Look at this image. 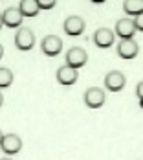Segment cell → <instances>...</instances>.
<instances>
[{
	"label": "cell",
	"instance_id": "3",
	"mask_svg": "<svg viewBox=\"0 0 143 160\" xmlns=\"http://www.w3.org/2000/svg\"><path fill=\"white\" fill-rule=\"evenodd\" d=\"M0 147H2V153L4 155H17L20 149H22V140L18 134H2L0 138Z\"/></svg>",
	"mask_w": 143,
	"mask_h": 160
},
{
	"label": "cell",
	"instance_id": "19",
	"mask_svg": "<svg viewBox=\"0 0 143 160\" xmlns=\"http://www.w3.org/2000/svg\"><path fill=\"white\" fill-rule=\"evenodd\" d=\"M2 160H9V158H2Z\"/></svg>",
	"mask_w": 143,
	"mask_h": 160
},
{
	"label": "cell",
	"instance_id": "13",
	"mask_svg": "<svg viewBox=\"0 0 143 160\" xmlns=\"http://www.w3.org/2000/svg\"><path fill=\"white\" fill-rule=\"evenodd\" d=\"M18 8H20V11H22V15L24 17H35L39 13V0H20V4H18Z\"/></svg>",
	"mask_w": 143,
	"mask_h": 160
},
{
	"label": "cell",
	"instance_id": "1",
	"mask_svg": "<svg viewBox=\"0 0 143 160\" xmlns=\"http://www.w3.org/2000/svg\"><path fill=\"white\" fill-rule=\"evenodd\" d=\"M136 32H138V28H136V20H132V18H128V17L119 18V20L116 22V28H114V33H116L117 37H121V41L132 39Z\"/></svg>",
	"mask_w": 143,
	"mask_h": 160
},
{
	"label": "cell",
	"instance_id": "18",
	"mask_svg": "<svg viewBox=\"0 0 143 160\" xmlns=\"http://www.w3.org/2000/svg\"><path fill=\"white\" fill-rule=\"evenodd\" d=\"M134 20H136V28H138V32H143V13L140 17H136Z\"/></svg>",
	"mask_w": 143,
	"mask_h": 160
},
{
	"label": "cell",
	"instance_id": "7",
	"mask_svg": "<svg viewBox=\"0 0 143 160\" xmlns=\"http://www.w3.org/2000/svg\"><path fill=\"white\" fill-rule=\"evenodd\" d=\"M125 83H127L125 74L119 72V70H112V72H108V74L105 76V87H107V90H110V92H119V90H123Z\"/></svg>",
	"mask_w": 143,
	"mask_h": 160
},
{
	"label": "cell",
	"instance_id": "10",
	"mask_svg": "<svg viewBox=\"0 0 143 160\" xmlns=\"http://www.w3.org/2000/svg\"><path fill=\"white\" fill-rule=\"evenodd\" d=\"M116 41V33L108 28H99L94 33V44L97 48H110Z\"/></svg>",
	"mask_w": 143,
	"mask_h": 160
},
{
	"label": "cell",
	"instance_id": "9",
	"mask_svg": "<svg viewBox=\"0 0 143 160\" xmlns=\"http://www.w3.org/2000/svg\"><path fill=\"white\" fill-rule=\"evenodd\" d=\"M63 28H64V33H66V35H70V37H79V35H83L86 24H84V20H83L81 17L72 15L64 20Z\"/></svg>",
	"mask_w": 143,
	"mask_h": 160
},
{
	"label": "cell",
	"instance_id": "5",
	"mask_svg": "<svg viewBox=\"0 0 143 160\" xmlns=\"http://www.w3.org/2000/svg\"><path fill=\"white\" fill-rule=\"evenodd\" d=\"M15 46L20 52H30L35 46V35L30 28H20L15 35Z\"/></svg>",
	"mask_w": 143,
	"mask_h": 160
},
{
	"label": "cell",
	"instance_id": "4",
	"mask_svg": "<svg viewBox=\"0 0 143 160\" xmlns=\"http://www.w3.org/2000/svg\"><path fill=\"white\" fill-rule=\"evenodd\" d=\"M86 61H88V53H86V50L79 48V46H74L66 52V64L72 68L79 70L86 64Z\"/></svg>",
	"mask_w": 143,
	"mask_h": 160
},
{
	"label": "cell",
	"instance_id": "16",
	"mask_svg": "<svg viewBox=\"0 0 143 160\" xmlns=\"http://www.w3.org/2000/svg\"><path fill=\"white\" fill-rule=\"evenodd\" d=\"M39 8L41 9H51V8H55V0H39Z\"/></svg>",
	"mask_w": 143,
	"mask_h": 160
},
{
	"label": "cell",
	"instance_id": "14",
	"mask_svg": "<svg viewBox=\"0 0 143 160\" xmlns=\"http://www.w3.org/2000/svg\"><path fill=\"white\" fill-rule=\"evenodd\" d=\"M123 11L127 15L140 17L143 13V0H125L123 2Z\"/></svg>",
	"mask_w": 143,
	"mask_h": 160
},
{
	"label": "cell",
	"instance_id": "11",
	"mask_svg": "<svg viewBox=\"0 0 143 160\" xmlns=\"http://www.w3.org/2000/svg\"><path fill=\"white\" fill-rule=\"evenodd\" d=\"M140 52V46L134 39H127V41H119L117 44V55L121 59H134Z\"/></svg>",
	"mask_w": 143,
	"mask_h": 160
},
{
	"label": "cell",
	"instance_id": "12",
	"mask_svg": "<svg viewBox=\"0 0 143 160\" xmlns=\"http://www.w3.org/2000/svg\"><path fill=\"white\" fill-rule=\"evenodd\" d=\"M79 79V70L77 68H72V66H61L59 70H57V81L64 85V87H70V85H74L75 81Z\"/></svg>",
	"mask_w": 143,
	"mask_h": 160
},
{
	"label": "cell",
	"instance_id": "8",
	"mask_svg": "<svg viewBox=\"0 0 143 160\" xmlns=\"http://www.w3.org/2000/svg\"><path fill=\"white\" fill-rule=\"evenodd\" d=\"M84 103L90 109H99L105 105V90L99 87H90L84 92Z\"/></svg>",
	"mask_w": 143,
	"mask_h": 160
},
{
	"label": "cell",
	"instance_id": "15",
	"mask_svg": "<svg viewBox=\"0 0 143 160\" xmlns=\"http://www.w3.org/2000/svg\"><path fill=\"white\" fill-rule=\"evenodd\" d=\"M11 83H13V72L7 66H2L0 68V87L7 88V87H11Z\"/></svg>",
	"mask_w": 143,
	"mask_h": 160
},
{
	"label": "cell",
	"instance_id": "6",
	"mask_svg": "<svg viewBox=\"0 0 143 160\" xmlns=\"http://www.w3.org/2000/svg\"><path fill=\"white\" fill-rule=\"evenodd\" d=\"M22 18H24V15H22L20 8H6L2 11V24L6 28H18L22 24Z\"/></svg>",
	"mask_w": 143,
	"mask_h": 160
},
{
	"label": "cell",
	"instance_id": "17",
	"mask_svg": "<svg viewBox=\"0 0 143 160\" xmlns=\"http://www.w3.org/2000/svg\"><path fill=\"white\" fill-rule=\"evenodd\" d=\"M136 96L140 98V101H143V81H140L136 87Z\"/></svg>",
	"mask_w": 143,
	"mask_h": 160
},
{
	"label": "cell",
	"instance_id": "2",
	"mask_svg": "<svg viewBox=\"0 0 143 160\" xmlns=\"http://www.w3.org/2000/svg\"><path fill=\"white\" fill-rule=\"evenodd\" d=\"M41 50L48 57H55L63 52V39L57 37V35H46L41 42Z\"/></svg>",
	"mask_w": 143,
	"mask_h": 160
}]
</instances>
